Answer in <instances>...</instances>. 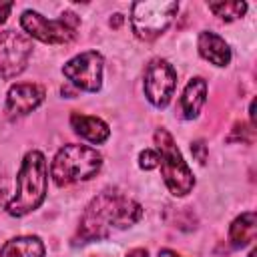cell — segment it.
Instances as JSON below:
<instances>
[{"instance_id":"obj_1","label":"cell","mask_w":257,"mask_h":257,"mask_svg":"<svg viewBox=\"0 0 257 257\" xmlns=\"http://www.w3.org/2000/svg\"><path fill=\"white\" fill-rule=\"evenodd\" d=\"M143 217V207L118 189L100 191L86 205L76 231L78 243H90L110 237L116 231L133 227Z\"/></svg>"},{"instance_id":"obj_2","label":"cell","mask_w":257,"mask_h":257,"mask_svg":"<svg viewBox=\"0 0 257 257\" xmlns=\"http://www.w3.org/2000/svg\"><path fill=\"white\" fill-rule=\"evenodd\" d=\"M48 187V165L40 151L32 149L24 155L22 165L16 175V191L6 203V213L12 217H24L36 211Z\"/></svg>"},{"instance_id":"obj_3","label":"cell","mask_w":257,"mask_h":257,"mask_svg":"<svg viewBox=\"0 0 257 257\" xmlns=\"http://www.w3.org/2000/svg\"><path fill=\"white\" fill-rule=\"evenodd\" d=\"M100 167L102 155L96 149L88 145L70 143L56 151L50 163V177L58 187H68L96 177Z\"/></svg>"},{"instance_id":"obj_4","label":"cell","mask_w":257,"mask_h":257,"mask_svg":"<svg viewBox=\"0 0 257 257\" xmlns=\"http://www.w3.org/2000/svg\"><path fill=\"white\" fill-rule=\"evenodd\" d=\"M153 139H155V149L161 159L159 165H161V173H163V181H165L167 189L175 197L189 195L195 187V177H193V171L189 169V165L185 163L173 135L161 126L155 131Z\"/></svg>"},{"instance_id":"obj_5","label":"cell","mask_w":257,"mask_h":257,"mask_svg":"<svg viewBox=\"0 0 257 257\" xmlns=\"http://www.w3.org/2000/svg\"><path fill=\"white\" fill-rule=\"evenodd\" d=\"M20 26L28 38H36L46 44H68L76 38L80 18L66 10L58 18H46L36 10H24L20 16Z\"/></svg>"},{"instance_id":"obj_6","label":"cell","mask_w":257,"mask_h":257,"mask_svg":"<svg viewBox=\"0 0 257 257\" xmlns=\"http://www.w3.org/2000/svg\"><path fill=\"white\" fill-rule=\"evenodd\" d=\"M177 12H179V4L173 0L135 2L131 6V26H133L135 36L145 40V42L159 38L171 26Z\"/></svg>"},{"instance_id":"obj_7","label":"cell","mask_w":257,"mask_h":257,"mask_svg":"<svg viewBox=\"0 0 257 257\" xmlns=\"http://www.w3.org/2000/svg\"><path fill=\"white\" fill-rule=\"evenodd\" d=\"M102 70H104V58L96 50H86L76 56H72L64 66L62 74L66 80L84 92H98L102 86Z\"/></svg>"},{"instance_id":"obj_8","label":"cell","mask_w":257,"mask_h":257,"mask_svg":"<svg viewBox=\"0 0 257 257\" xmlns=\"http://www.w3.org/2000/svg\"><path fill=\"white\" fill-rule=\"evenodd\" d=\"M175 86H177V72L173 64L165 58H153L147 64L145 80H143L147 100L155 108H165L175 94Z\"/></svg>"},{"instance_id":"obj_9","label":"cell","mask_w":257,"mask_h":257,"mask_svg":"<svg viewBox=\"0 0 257 257\" xmlns=\"http://www.w3.org/2000/svg\"><path fill=\"white\" fill-rule=\"evenodd\" d=\"M32 54V42L26 34L16 30H0V78L10 80L18 76Z\"/></svg>"},{"instance_id":"obj_10","label":"cell","mask_w":257,"mask_h":257,"mask_svg":"<svg viewBox=\"0 0 257 257\" xmlns=\"http://www.w3.org/2000/svg\"><path fill=\"white\" fill-rule=\"evenodd\" d=\"M44 100V88L36 82H16L6 94V114L10 118L26 116Z\"/></svg>"},{"instance_id":"obj_11","label":"cell","mask_w":257,"mask_h":257,"mask_svg":"<svg viewBox=\"0 0 257 257\" xmlns=\"http://www.w3.org/2000/svg\"><path fill=\"white\" fill-rule=\"evenodd\" d=\"M197 48L199 54L215 66H227L231 62V48L225 42V38L219 36L217 32L203 30L197 38Z\"/></svg>"},{"instance_id":"obj_12","label":"cell","mask_w":257,"mask_h":257,"mask_svg":"<svg viewBox=\"0 0 257 257\" xmlns=\"http://www.w3.org/2000/svg\"><path fill=\"white\" fill-rule=\"evenodd\" d=\"M70 126L76 135H80L82 139H86L92 145H102L110 137V128L102 118L88 116V114H82V112H72L70 114Z\"/></svg>"},{"instance_id":"obj_13","label":"cell","mask_w":257,"mask_h":257,"mask_svg":"<svg viewBox=\"0 0 257 257\" xmlns=\"http://www.w3.org/2000/svg\"><path fill=\"white\" fill-rule=\"evenodd\" d=\"M207 100V80L201 76H195L187 82L183 96H181V110L187 120H193L199 116L203 104Z\"/></svg>"},{"instance_id":"obj_14","label":"cell","mask_w":257,"mask_h":257,"mask_svg":"<svg viewBox=\"0 0 257 257\" xmlns=\"http://www.w3.org/2000/svg\"><path fill=\"white\" fill-rule=\"evenodd\" d=\"M255 235H257V215L253 211L241 213L229 227V243L235 249H241L253 243Z\"/></svg>"},{"instance_id":"obj_15","label":"cell","mask_w":257,"mask_h":257,"mask_svg":"<svg viewBox=\"0 0 257 257\" xmlns=\"http://www.w3.org/2000/svg\"><path fill=\"white\" fill-rule=\"evenodd\" d=\"M0 257H44V243L34 235L12 237L2 245Z\"/></svg>"},{"instance_id":"obj_16","label":"cell","mask_w":257,"mask_h":257,"mask_svg":"<svg viewBox=\"0 0 257 257\" xmlns=\"http://www.w3.org/2000/svg\"><path fill=\"white\" fill-rule=\"evenodd\" d=\"M209 10L215 16H219L221 20L231 22V20H237V18H241L245 14L247 2H211Z\"/></svg>"},{"instance_id":"obj_17","label":"cell","mask_w":257,"mask_h":257,"mask_svg":"<svg viewBox=\"0 0 257 257\" xmlns=\"http://www.w3.org/2000/svg\"><path fill=\"white\" fill-rule=\"evenodd\" d=\"M159 153L157 149H145L139 153V167L145 169V171H151V169H157L159 167Z\"/></svg>"},{"instance_id":"obj_18","label":"cell","mask_w":257,"mask_h":257,"mask_svg":"<svg viewBox=\"0 0 257 257\" xmlns=\"http://www.w3.org/2000/svg\"><path fill=\"white\" fill-rule=\"evenodd\" d=\"M191 153L197 157V161H199L201 165L207 163V147H205L203 141H195V143H191Z\"/></svg>"},{"instance_id":"obj_19","label":"cell","mask_w":257,"mask_h":257,"mask_svg":"<svg viewBox=\"0 0 257 257\" xmlns=\"http://www.w3.org/2000/svg\"><path fill=\"white\" fill-rule=\"evenodd\" d=\"M12 2H0V24H4L6 22V18H8V14H10V10H12Z\"/></svg>"},{"instance_id":"obj_20","label":"cell","mask_w":257,"mask_h":257,"mask_svg":"<svg viewBox=\"0 0 257 257\" xmlns=\"http://www.w3.org/2000/svg\"><path fill=\"white\" fill-rule=\"evenodd\" d=\"M126 257H149V253L145 249H133L126 253Z\"/></svg>"},{"instance_id":"obj_21","label":"cell","mask_w":257,"mask_h":257,"mask_svg":"<svg viewBox=\"0 0 257 257\" xmlns=\"http://www.w3.org/2000/svg\"><path fill=\"white\" fill-rule=\"evenodd\" d=\"M157 257H181V255H179V253H175L173 249H161Z\"/></svg>"},{"instance_id":"obj_22","label":"cell","mask_w":257,"mask_h":257,"mask_svg":"<svg viewBox=\"0 0 257 257\" xmlns=\"http://www.w3.org/2000/svg\"><path fill=\"white\" fill-rule=\"evenodd\" d=\"M122 22V14H114V18H110V26H120Z\"/></svg>"},{"instance_id":"obj_23","label":"cell","mask_w":257,"mask_h":257,"mask_svg":"<svg viewBox=\"0 0 257 257\" xmlns=\"http://www.w3.org/2000/svg\"><path fill=\"white\" fill-rule=\"evenodd\" d=\"M255 255H257V251H255V249H253V251H251V253H249V255H247V257H255Z\"/></svg>"}]
</instances>
